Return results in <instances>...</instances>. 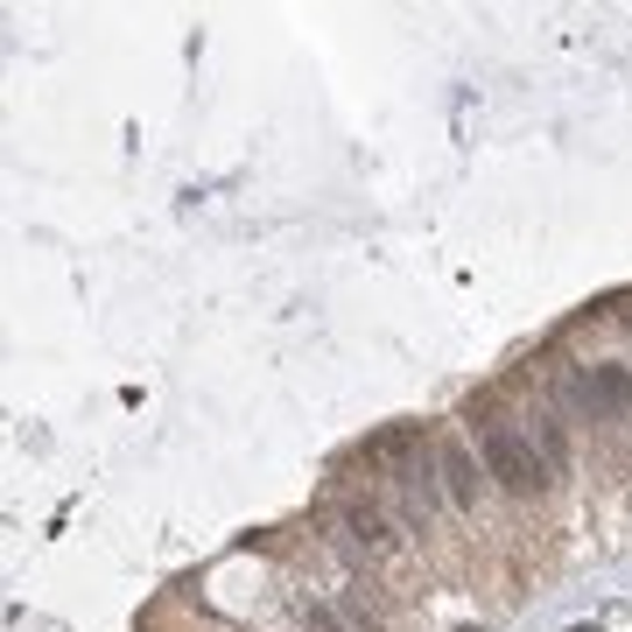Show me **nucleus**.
I'll list each match as a JSON object with an SVG mask.
<instances>
[{
  "instance_id": "1",
  "label": "nucleus",
  "mask_w": 632,
  "mask_h": 632,
  "mask_svg": "<svg viewBox=\"0 0 632 632\" xmlns=\"http://www.w3.org/2000/svg\"><path fill=\"white\" fill-rule=\"evenodd\" d=\"M478 450H485V471H492L506 492H541V478H549L541 450L527 443V428H513V422H485V428H478Z\"/></svg>"
},
{
  "instance_id": "2",
  "label": "nucleus",
  "mask_w": 632,
  "mask_h": 632,
  "mask_svg": "<svg viewBox=\"0 0 632 632\" xmlns=\"http://www.w3.org/2000/svg\"><path fill=\"white\" fill-rule=\"evenodd\" d=\"M436 471H443V492H450L457 506H478V492H485V478H492V471L471 457L464 443H443V450H436Z\"/></svg>"
},
{
  "instance_id": "3",
  "label": "nucleus",
  "mask_w": 632,
  "mask_h": 632,
  "mask_svg": "<svg viewBox=\"0 0 632 632\" xmlns=\"http://www.w3.org/2000/svg\"><path fill=\"white\" fill-rule=\"evenodd\" d=\"M337 612H345L352 632H387V612H379L373 583H345V598H337Z\"/></svg>"
}]
</instances>
